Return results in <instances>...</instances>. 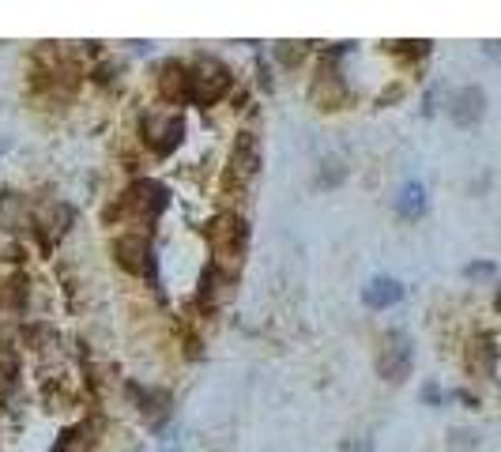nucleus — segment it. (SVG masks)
Returning a JSON list of instances; mask_svg holds the SVG:
<instances>
[{"instance_id": "1", "label": "nucleus", "mask_w": 501, "mask_h": 452, "mask_svg": "<svg viewBox=\"0 0 501 452\" xmlns=\"http://www.w3.org/2000/svg\"><path fill=\"white\" fill-rule=\"evenodd\" d=\"M170 208V192L163 181H151V177H140L132 181L129 189H124L114 204H106L102 211V223L106 226H114L121 219H129V223H140L143 234H148L155 223H158V215H163Z\"/></svg>"}, {"instance_id": "2", "label": "nucleus", "mask_w": 501, "mask_h": 452, "mask_svg": "<svg viewBox=\"0 0 501 452\" xmlns=\"http://www.w3.org/2000/svg\"><path fill=\"white\" fill-rule=\"evenodd\" d=\"M230 87H234V72H230L219 57H211V53H200V57L189 64V102L215 106L219 98L230 95Z\"/></svg>"}, {"instance_id": "3", "label": "nucleus", "mask_w": 501, "mask_h": 452, "mask_svg": "<svg viewBox=\"0 0 501 452\" xmlns=\"http://www.w3.org/2000/svg\"><path fill=\"white\" fill-rule=\"evenodd\" d=\"M114 260L121 271H129L136 279H148L151 286H158V260H155V245L143 230H129L114 238Z\"/></svg>"}, {"instance_id": "4", "label": "nucleus", "mask_w": 501, "mask_h": 452, "mask_svg": "<svg viewBox=\"0 0 501 452\" xmlns=\"http://www.w3.org/2000/svg\"><path fill=\"white\" fill-rule=\"evenodd\" d=\"M415 366V343L403 328H388L381 339H378V358H373V370H378L381 381L388 385H400L403 377Z\"/></svg>"}, {"instance_id": "5", "label": "nucleus", "mask_w": 501, "mask_h": 452, "mask_svg": "<svg viewBox=\"0 0 501 452\" xmlns=\"http://www.w3.org/2000/svg\"><path fill=\"white\" fill-rule=\"evenodd\" d=\"M140 140L148 143V151L155 158H170L185 143V117L182 114H170V110L143 114L140 117Z\"/></svg>"}, {"instance_id": "6", "label": "nucleus", "mask_w": 501, "mask_h": 452, "mask_svg": "<svg viewBox=\"0 0 501 452\" xmlns=\"http://www.w3.org/2000/svg\"><path fill=\"white\" fill-rule=\"evenodd\" d=\"M204 238L215 252V264L219 260H242V252L249 245V223L238 211H223L204 226Z\"/></svg>"}, {"instance_id": "7", "label": "nucleus", "mask_w": 501, "mask_h": 452, "mask_svg": "<svg viewBox=\"0 0 501 452\" xmlns=\"http://www.w3.org/2000/svg\"><path fill=\"white\" fill-rule=\"evenodd\" d=\"M347 98H351V87L344 80V72H339V61H332V57L320 53V68H317V76L310 83V102L317 106V110L332 114V110H344Z\"/></svg>"}, {"instance_id": "8", "label": "nucleus", "mask_w": 501, "mask_h": 452, "mask_svg": "<svg viewBox=\"0 0 501 452\" xmlns=\"http://www.w3.org/2000/svg\"><path fill=\"white\" fill-rule=\"evenodd\" d=\"M449 117H453V124H460V129L479 124L482 117H487V90H482L479 83L456 87L453 98H449Z\"/></svg>"}, {"instance_id": "9", "label": "nucleus", "mask_w": 501, "mask_h": 452, "mask_svg": "<svg viewBox=\"0 0 501 452\" xmlns=\"http://www.w3.org/2000/svg\"><path fill=\"white\" fill-rule=\"evenodd\" d=\"M257 174H260V140H257V132L242 129L234 148H230V177H234L238 185H249Z\"/></svg>"}, {"instance_id": "10", "label": "nucleus", "mask_w": 501, "mask_h": 452, "mask_svg": "<svg viewBox=\"0 0 501 452\" xmlns=\"http://www.w3.org/2000/svg\"><path fill=\"white\" fill-rule=\"evenodd\" d=\"M68 226H72V208H68V204H49V208H42V211L30 215V230H38V245H42L46 252L64 238Z\"/></svg>"}, {"instance_id": "11", "label": "nucleus", "mask_w": 501, "mask_h": 452, "mask_svg": "<svg viewBox=\"0 0 501 452\" xmlns=\"http://www.w3.org/2000/svg\"><path fill=\"white\" fill-rule=\"evenodd\" d=\"M155 87H158V98L166 106H182L189 102V64L185 61H163L158 64V76H155Z\"/></svg>"}, {"instance_id": "12", "label": "nucleus", "mask_w": 501, "mask_h": 452, "mask_svg": "<svg viewBox=\"0 0 501 452\" xmlns=\"http://www.w3.org/2000/svg\"><path fill=\"white\" fill-rule=\"evenodd\" d=\"M30 200L15 189H0V234L20 238L23 230H30Z\"/></svg>"}, {"instance_id": "13", "label": "nucleus", "mask_w": 501, "mask_h": 452, "mask_svg": "<svg viewBox=\"0 0 501 452\" xmlns=\"http://www.w3.org/2000/svg\"><path fill=\"white\" fill-rule=\"evenodd\" d=\"M129 400L136 404L140 414H148L151 426H163L170 419V392L166 388H143V385H129Z\"/></svg>"}, {"instance_id": "14", "label": "nucleus", "mask_w": 501, "mask_h": 452, "mask_svg": "<svg viewBox=\"0 0 501 452\" xmlns=\"http://www.w3.org/2000/svg\"><path fill=\"white\" fill-rule=\"evenodd\" d=\"M468 370H475V373L487 377V381H494V373H497V336L494 332H479L468 343Z\"/></svg>"}, {"instance_id": "15", "label": "nucleus", "mask_w": 501, "mask_h": 452, "mask_svg": "<svg viewBox=\"0 0 501 452\" xmlns=\"http://www.w3.org/2000/svg\"><path fill=\"white\" fill-rule=\"evenodd\" d=\"M403 298V283L392 279V276H373L366 286H362V305L366 310H388Z\"/></svg>"}, {"instance_id": "16", "label": "nucleus", "mask_w": 501, "mask_h": 452, "mask_svg": "<svg viewBox=\"0 0 501 452\" xmlns=\"http://www.w3.org/2000/svg\"><path fill=\"white\" fill-rule=\"evenodd\" d=\"M95 433H98V422H76V426L61 430V438L53 441L49 452H95V445H98Z\"/></svg>"}, {"instance_id": "17", "label": "nucleus", "mask_w": 501, "mask_h": 452, "mask_svg": "<svg viewBox=\"0 0 501 452\" xmlns=\"http://www.w3.org/2000/svg\"><path fill=\"white\" fill-rule=\"evenodd\" d=\"M27 298H30V279L23 276V271H12V276L0 283V310L4 313H23Z\"/></svg>"}, {"instance_id": "18", "label": "nucleus", "mask_w": 501, "mask_h": 452, "mask_svg": "<svg viewBox=\"0 0 501 452\" xmlns=\"http://www.w3.org/2000/svg\"><path fill=\"white\" fill-rule=\"evenodd\" d=\"M396 215H400V219H422V215H426V189H422V181H403V185H400Z\"/></svg>"}, {"instance_id": "19", "label": "nucleus", "mask_w": 501, "mask_h": 452, "mask_svg": "<svg viewBox=\"0 0 501 452\" xmlns=\"http://www.w3.org/2000/svg\"><path fill=\"white\" fill-rule=\"evenodd\" d=\"M20 385V351L0 339V396H8Z\"/></svg>"}, {"instance_id": "20", "label": "nucleus", "mask_w": 501, "mask_h": 452, "mask_svg": "<svg viewBox=\"0 0 501 452\" xmlns=\"http://www.w3.org/2000/svg\"><path fill=\"white\" fill-rule=\"evenodd\" d=\"M344 177H347L344 158H325V166H320V174H317V185L332 189V185H339V181H344Z\"/></svg>"}, {"instance_id": "21", "label": "nucleus", "mask_w": 501, "mask_h": 452, "mask_svg": "<svg viewBox=\"0 0 501 452\" xmlns=\"http://www.w3.org/2000/svg\"><path fill=\"white\" fill-rule=\"evenodd\" d=\"M306 42H276V57H279V64H286V68H294V64H301V57H306Z\"/></svg>"}, {"instance_id": "22", "label": "nucleus", "mask_w": 501, "mask_h": 452, "mask_svg": "<svg viewBox=\"0 0 501 452\" xmlns=\"http://www.w3.org/2000/svg\"><path fill=\"white\" fill-rule=\"evenodd\" d=\"M463 276H468V279H494L497 276V264L494 260H475V264L463 268Z\"/></svg>"}, {"instance_id": "23", "label": "nucleus", "mask_w": 501, "mask_h": 452, "mask_svg": "<svg viewBox=\"0 0 501 452\" xmlns=\"http://www.w3.org/2000/svg\"><path fill=\"white\" fill-rule=\"evenodd\" d=\"M456 452H468V448H475L479 445V433L475 430H453V441H449Z\"/></svg>"}, {"instance_id": "24", "label": "nucleus", "mask_w": 501, "mask_h": 452, "mask_svg": "<svg viewBox=\"0 0 501 452\" xmlns=\"http://www.w3.org/2000/svg\"><path fill=\"white\" fill-rule=\"evenodd\" d=\"M339 452H373V438L369 433H354V438H347L344 445H339Z\"/></svg>"}, {"instance_id": "25", "label": "nucleus", "mask_w": 501, "mask_h": 452, "mask_svg": "<svg viewBox=\"0 0 501 452\" xmlns=\"http://www.w3.org/2000/svg\"><path fill=\"white\" fill-rule=\"evenodd\" d=\"M422 400H426L429 407H441L445 400H449V392L437 388V385H426V388H422Z\"/></svg>"}, {"instance_id": "26", "label": "nucleus", "mask_w": 501, "mask_h": 452, "mask_svg": "<svg viewBox=\"0 0 501 452\" xmlns=\"http://www.w3.org/2000/svg\"><path fill=\"white\" fill-rule=\"evenodd\" d=\"M456 400H463L468 407H479V396H475V392H468V388H460V392H456Z\"/></svg>"}]
</instances>
